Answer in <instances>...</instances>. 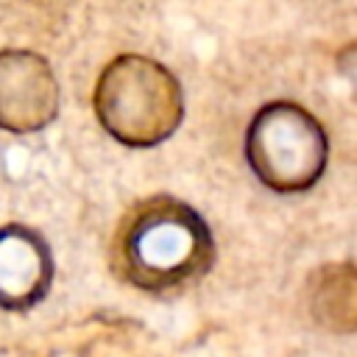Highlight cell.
<instances>
[{
    "instance_id": "obj_5",
    "label": "cell",
    "mask_w": 357,
    "mask_h": 357,
    "mask_svg": "<svg viewBox=\"0 0 357 357\" xmlns=\"http://www.w3.org/2000/svg\"><path fill=\"white\" fill-rule=\"evenodd\" d=\"M53 279V259L45 237L22 223L0 229V307L25 312L36 307Z\"/></svg>"
},
{
    "instance_id": "obj_6",
    "label": "cell",
    "mask_w": 357,
    "mask_h": 357,
    "mask_svg": "<svg viewBox=\"0 0 357 357\" xmlns=\"http://www.w3.org/2000/svg\"><path fill=\"white\" fill-rule=\"evenodd\" d=\"M310 312L337 335H351L357 326V276L351 262L324 265L310 276Z\"/></svg>"
},
{
    "instance_id": "obj_3",
    "label": "cell",
    "mask_w": 357,
    "mask_h": 357,
    "mask_svg": "<svg viewBox=\"0 0 357 357\" xmlns=\"http://www.w3.org/2000/svg\"><path fill=\"white\" fill-rule=\"evenodd\" d=\"M329 159L321 123L290 100L262 106L245 131V162L251 173L276 192L310 190Z\"/></svg>"
},
{
    "instance_id": "obj_4",
    "label": "cell",
    "mask_w": 357,
    "mask_h": 357,
    "mask_svg": "<svg viewBox=\"0 0 357 357\" xmlns=\"http://www.w3.org/2000/svg\"><path fill=\"white\" fill-rule=\"evenodd\" d=\"M59 114V84L33 50H0V128L33 134Z\"/></svg>"
},
{
    "instance_id": "obj_2",
    "label": "cell",
    "mask_w": 357,
    "mask_h": 357,
    "mask_svg": "<svg viewBox=\"0 0 357 357\" xmlns=\"http://www.w3.org/2000/svg\"><path fill=\"white\" fill-rule=\"evenodd\" d=\"M92 106L100 126L117 142L131 148L165 142L184 114L176 75L139 53H123L103 67Z\"/></svg>"
},
{
    "instance_id": "obj_1",
    "label": "cell",
    "mask_w": 357,
    "mask_h": 357,
    "mask_svg": "<svg viewBox=\"0 0 357 357\" xmlns=\"http://www.w3.org/2000/svg\"><path fill=\"white\" fill-rule=\"evenodd\" d=\"M112 271L151 296L181 293L215 262L206 220L184 201L153 195L131 206L112 237Z\"/></svg>"
}]
</instances>
